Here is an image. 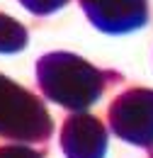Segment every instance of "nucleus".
<instances>
[{"label": "nucleus", "mask_w": 153, "mask_h": 158, "mask_svg": "<svg viewBox=\"0 0 153 158\" xmlns=\"http://www.w3.org/2000/svg\"><path fill=\"white\" fill-rule=\"evenodd\" d=\"M37 85L41 95L63 110L85 112L102 98L107 85L122 83V73L102 71L71 51H51L37 61Z\"/></svg>", "instance_id": "1"}, {"label": "nucleus", "mask_w": 153, "mask_h": 158, "mask_svg": "<svg viewBox=\"0 0 153 158\" xmlns=\"http://www.w3.org/2000/svg\"><path fill=\"white\" fill-rule=\"evenodd\" d=\"M54 134V119L32 90L0 73V136L15 143H44Z\"/></svg>", "instance_id": "2"}, {"label": "nucleus", "mask_w": 153, "mask_h": 158, "mask_svg": "<svg viewBox=\"0 0 153 158\" xmlns=\"http://www.w3.org/2000/svg\"><path fill=\"white\" fill-rule=\"evenodd\" d=\"M107 122L117 139L153 151V90L129 88L119 93L107 107Z\"/></svg>", "instance_id": "3"}, {"label": "nucleus", "mask_w": 153, "mask_h": 158, "mask_svg": "<svg viewBox=\"0 0 153 158\" xmlns=\"http://www.w3.org/2000/svg\"><path fill=\"white\" fill-rule=\"evenodd\" d=\"M90 24L105 34H131L148 24V0H78Z\"/></svg>", "instance_id": "4"}, {"label": "nucleus", "mask_w": 153, "mask_h": 158, "mask_svg": "<svg viewBox=\"0 0 153 158\" xmlns=\"http://www.w3.org/2000/svg\"><path fill=\"white\" fill-rule=\"evenodd\" d=\"M61 151L66 158H105L110 131L100 117L73 112L61 124Z\"/></svg>", "instance_id": "5"}, {"label": "nucleus", "mask_w": 153, "mask_h": 158, "mask_svg": "<svg viewBox=\"0 0 153 158\" xmlns=\"http://www.w3.org/2000/svg\"><path fill=\"white\" fill-rule=\"evenodd\" d=\"M29 32L19 20L0 12V54H17L27 46Z\"/></svg>", "instance_id": "6"}, {"label": "nucleus", "mask_w": 153, "mask_h": 158, "mask_svg": "<svg viewBox=\"0 0 153 158\" xmlns=\"http://www.w3.org/2000/svg\"><path fill=\"white\" fill-rule=\"evenodd\" d=\"M68 2H71V0H19V5H22L27 12L37 15V17L54 15V12H58L61 7H66Z\"/></svg>", "instance_id": "7"}, {"label": "nucleus", "mask_w": 153, "mask_h": 158, "mask_svg": "<svg viewBox=\"0 0 153 158\" xmlns=\"http://www.w3.org/2000/svg\"><path fill=\"white\" fill-rule=\"evenodd\" d=\"M0 158H44V151L27 143H5L0 146Z\"/></svg>", "instance_id": "8"}, {"label": "nucleus", "mask_w": 153, "mask_h": 158, "mask_svg": "<svg viewBox=\"0 0 153 158\" xmlns=\"http://www.w3.org/2000/svg\"><path fill=\"white\" fill-rule=\"evenodd\" d=\"M151 158H153V151H151Z\"/></svg>", "instance_id": "9"}]
</instances>
